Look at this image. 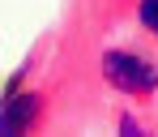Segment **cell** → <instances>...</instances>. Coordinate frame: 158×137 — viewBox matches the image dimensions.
Instances as JSON below:
<instances>
[{
    "label": "cell",
    "instance_id": "obj_1",
    "mask_svg": "<svg viewBox=\"0 0 158 137\" xmlns=\"http://www.w3.org/2000/svg\"><path fill=\"white\" fill-rule=\"evenodd\" d=\"M103 73L120 90H154L158 86V69L141 56H124V52H107L103 56Z\"/></svg>",
    "mask_w": 158,
    "mask_h": 137
},
{
    "label": "cell",
    "instance_id": "obj_2",
    "mask_svg": "<svg viewBox=\"0 0 158 137\" xmlns=\"http://www.w3.org/2000/svg\"><path fill=\"white\" fill-rule=\"evenodd\" d=\"M39 116V94H13V99H4V133H22L30 120Z\"/></svg>",
    "mask_w": 158,
    "mask_h": 137
},
{
    "label": "cell",
    "instance_id": "obj_3",
    "mask_svg": "<svg viewBox=\"0 0 158 137\" xmlns=\"http://www.w3.org/2000/svg\"><path fill=\"white\" fill-rule=\"evenodd\" d=\"M141 22L158 34V0H145V4H141Z\"/></svg>",
    "mask_w": 158,
    "mask_h": 137
}]
</instances>
